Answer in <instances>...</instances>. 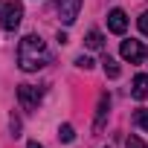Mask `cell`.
<instances>
[{"label":"cell","instance_id":"1","mask_svg":"<svg viewBox=\"0 0 148 148\" xmlns=\"http://www.w3.org/2000/svg\"><path fill=\"white\" fill-rule=\"evenodd\" d=\"M47 61H49V49L41 41V35H26L18 44V64L23 73H35V70L47 67Z\"/></svg>","mask_w":148,"mask_h":148},{"label":"cell","instance_id":"2","mask_svg":"<svg viewBox=\"0 0 148 148\" xmlns=\"http://www.w3.org/2000/svg\"><path fill=\"white\" fill-rule=\"evenodd\" d=\"M21 18H23V6L21 3H0V26L6 32H15L21 26Z\"/></svg>","mask_w":148,"mask_h":148},{"label":"cell","instance_id":"3","mask_svg":"<svg viewBox=\"0 0 148 148\" xmlns=\"http://www.w3.org/2000/svg\"><path fill=\"white\" fill-rule=\"evenodd\" d=\"M18 99H21L23 110H38V105H41V99H44V87L21 84V87H18Z\"/></svg>","mask_w":148,"mask_h":148},{"label":"cell","instance_id":"4","mask_svg":"<svg viewBox=\"0 0 148 148\" xmlns=\"http://www.w3.org/2000/svg\"><path fill=\"white\" fill-rule=\"evenodd\" d=\"M119 52H122V58L125 61H131V64H139L142 58H145V49H142V41H122V47H119Z\"/></svg>","mask_w":148,"mask_h":148},{"label":"cell","instance_id":"5","mask_svg":"<svg viewBox=\"0 0 148 148\" xmlns=\"http://www.w3.org/2000/svg\"><path fill=\"white\" fill-rule=\"evenodd\" d=\"M58 15H61V21L70 26L73 21H76L79 18V9H82V0H58Z\"/></svg>","mask_w":148,"mask_h":148},{"label":"cell","instance_id":"6","mask_svg":"<svg viewBox=\"0 0 148 148\" xmlns=\"http://www.w3.org/2000/svg\"><path fill=\"white\" fill-rule=\"evenodd\" d=\"M108 29L116 32V35H122V32L128 29V18H125L122 9H110V15H108Z\"/></svg>","mask_w":148,"mask_h":148},{"label":"cell","instance_id":"7","mask_svg":"<svg viewBox=\"0 0 148 148\" xmlns=\"http://www.w3.org/2000/svg\"><path fill=\"white\" fill-rule=\"evenodd\" d=\"M131 96H134V99H145V96H148V76H145V73L134 76V87H131Z\"/></svg>","mask_w":148,"mask_h":148},{"label":"cell","instance_id":"8","mask_svg":"<svg viewBox=\"0 0 148 148\" xmlns=\"http://www.w3.org/2000/svg\"><path fill=\"white\" fill-rule=\"evenodd\" d=\"M108 108H110V99L108 96H102L99 99V110H96V131H102V125H105V116H108Z\"/></svg>","mask_w":148,"mask_h":148},{"label":"cell","instance_id":"9","mask_svg":"<svg viewBox=\"0 0 148 148\" xmlns=\"http://www.w3.org/2000/svg\"><path fill=\"white\" fill-rule=\"evenodd\" d=\"M102 67H105V76H108V79H119V64H116L110 55L102 58Z\"/></svg>","mask_w":148,"mask_h":148},{"label":"cell","instance_id":"10","mask_svg":"<svg viewBox=\"0 0 148 148\" xmlns=\"http://www.w3.org/2000/svg\"><path fill=\"white\" fill-rule=\"evenodd\" d=\"M84 44H87L90 49H102L105 38H102V32H99V29H90V32H87V38H84Z\"/></svg>","mask_w":148,"mask_h":148},{"label":"cell","instance_id":"11","mask_svg":"<svg viewBox=\"0 0 148 148\" xmlns=\"http://www.w3.org/2000/svg\"><path fill=\"white\" fill-rule=\"evenodd\" d=\"M73 136H76L73 125H61V128H58V139H61V142H73Z\"/></svg>","mask_w":148,"mask_h":148},{"label":"cell","instance_id":"12","mask_svg":"<svg viewBox=\"0 0 148 148\" xmlns=\"http://www.w3.org/2000/svg\"><path fill=\"white\" fill-rule=\"evenodd\" d=\"M136 125L142 131H148V110H136Z\"/></svg>","mask_w":148,"mask_h":148},{"label":"cell","instance_id":"13","mask_svg":"<svg viewBox=\"0 0 148 148\" xmlns=\"http://www.w3.org/2000/svg\"><path fill=\"white\" fill-rule=\"evenodd\" d=\"M76 67H82V70H90V67H93V58H87V55H79V58H76Z\"/></svg>","mask_w":148,"mask_h":148},{"label":"cell","instance_id":"14","mask_svg":"<svg viewBox=\"0 0 148 148\" xmlns=\"http://www.w3.org/2000/svg\"><path fill=\"white\" fill-rule=\"evenodd\" d=\"M125 148H145V142H142L139 136H128V142H125Z\"/></svg>","mask_w":148,"mask_h":148},{"label":"cell","instance_id":"15","mask_svg":"<svg viewBox=\"0 0 148 148\" xmlns=\"http://www.w3.org/2000/svg\"><path fill=\"white\" fill-rule=\"evenodd\" d=\"M12 136H21V119L12 116Z\"/></svg>","mask_w":148,"mask_h":148},{"label":"cell","instance_id":"16","mask_svg":"<svg viewBox=\"0 0 148 148\" xmlns=\"http://www.w3.org/2000/svg\"><path fill=\"white\" fill-rule=\"evenodd\" d=\"M139 29H142V35H148V12H142V18H139Z\"/></svg>","mask_w":148,"mask_h":148},{"label":"cell","instance_id":"17","mask_svg":"<svg viewBox=\"0 0 148 148\" xmlns=\"http://www.w3.org/2000/svg\"><path fill=\"white\" fill-rule=\"evenodd\" d=\"M26 148H44V145H41V142H29Z\"/></svg>","mask_w":148,"mask_h":148}]
</instances>
